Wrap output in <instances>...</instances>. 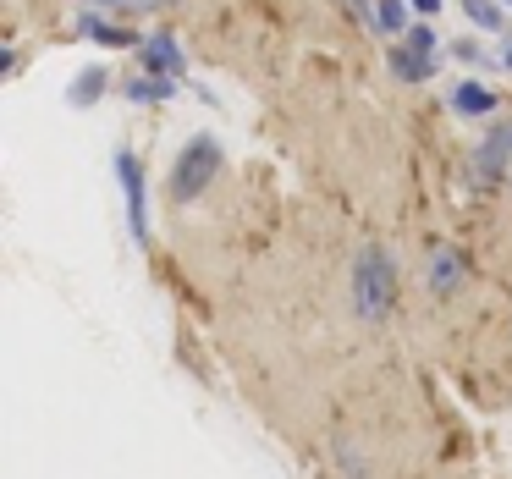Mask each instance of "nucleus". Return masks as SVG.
Segmentation results:
<instances>
[{
  "label": "nucleus",
  "instance_id": "f257e3e1",
  "mask_svg": "<svg viewBox=\"0 0 512 479\" xmlns=\"http://www.w3.org/2000/svg\"><path fill=\"white\" fill-rule=\"evenodd\" d=\"M391 303H397V259L386 254V248H358V259H353V309H358V320H386L391 314Z\"/></svg>",
  "mask_w": 512,
  "mask_h": 479
},
{
  "label": "nucleus",
  "instance_id": "f03ea898",
  "mask_svg": "<svg viewBox=\"0 0 512 479\" xmlns=\"http://www.w3.org/2000/svg\"><path fill=\"white\" fill-rule=\"evenodd\" d=\"M215 171H221V144H215L210 133L188 138V144L177 149V160H171V182H166L171 204H193L215 182Z\"/></svg>",
  "mask_w": 512,
  "mask_h": 479
},
{
  "label": "nucleus",
  "instance_id": "7ed1b4c3",
  "mask_svg": "<svg viewBox=\"0 0 512 479\" xmlns=\"http://www.w3.org/2000/svg\"><path fill=\"white\" fill-rule=\"evenodd\" d=\"M116 182H122V199H127V232L133 243L149 237V193H144V166H138L133 149H116Z\"/></svg>",
  "mask_w": 512,
  "mask_h": 479
},
{
  "label": "nucleus",
  "instance_id": "20e7f679",
  "mask_svg": "<svg viewBox=\"0 0 512 479\" xmlns=\"http://www.w3.org/2000/svg\"><path fill=\"white\" fill-rule=\"evenodd\" d=\"M138 61H144V72H155V78H182V72H188V61H182V50L171 34H149L144 45H138Z\"/></svg>",
  "mask_w": 512,
  "mask_h": 479
},
{
  "label": "nucleus",
  "instance_id": "39448f33",
  "mask_svg": "<svg viewBox=\"0 0 512 479\" xmlns=\"http://www.w3.org/2000/svg\"><path fill=\"white\" fill-rule=\"evenodd\" d=\"M496 89H485L479 78H463V83H452V111L457 116H468V122H485V116H496Z\"/></svg>",
  "mask_w": 512,
  "mask_h": 479
},
{
  "label": "nucleus",
  "instance_id": "423d86ee",
  "mask_svg": "<svg viewBox=\"0 0 512 479\" xmlns=\"http://www.w3.org/2000/svg\"><path fill=\"white\" fill-rule=\"evenodd\" d=\"M78 34H83V39H94V45H105V50H127V45H144V39H138L133 28L111 23V17H100V12H83Z\"/></svg>",
  "mask_w": 512,
  "mask_h": 479
},
{
  "label": "nucleus",
  "instance_id": "0eeeda50",
  "mask_svg": "<svg viewBox=\"0 0 512 479\" xmlns=\"http://www.w3.org/2000/svg\"><path fill=\"white\" fill-rule=\"evenodd\" d=\"M507 155H512V122H496L490 138L479 144V155H474L479 177H501V171H507Z\"/></svg>",
  "mask_w": 512,
  "mask_h": 479
},
{
  "label": "nucleus",
  "instance_id": "6e6552de",
  "mask_svg": "<svg viewBox=\"0 0 512 479\" xmlns=\"http://www.w3.org/2000/svg\"><path fill=\"white\" fill-rule=\"evenodd\" d=\"M122 94L133 105H166V100H177V78H155V72H144V78H127Z\"/></svg>",
  "mask_w": 512,
  "mask_h": 479
},
{
  "label": "nucleus",
  "instance_id": "1a4fd4ad",
  "mask_svg": "<svg viewBox=\"0 0 512 479\" xmlns=\"http://www.w3.org/2000/svg\"><path fill=\"white\" fill-rule=\"evenodd\" d=\"M391 72H397V83H430L435 78V56H419L413 45H397L391 50Z\"/></svg>",
  "mask_w": 512,
  "mask_h": 479
},
{
  "label": "nucleus",
  "instance_id": "9d476101",
  "mask_svg": "<svg viewBox=\"0 0 512 479\" xmlns=\"http://www.w3.org/2000/svg\"><path fill=\"white\" fill-rule=\"evenodd\" d=\"M424 276H430V292H441V298H446V292L463 281V259H457V248H435Z\"/></svg>",
  "mask_w": 512,
  "mask_h": 479
},
{
  "label": "nucleus",
  "instance_id": "9b49d317",
  "mask_svg": "<svg viewBox=\"0 0 512 479\" xmlns=\"http://www.w3.org/2000/svg\"><path fill=\"white\" fill-rule=\"evenodd\" d=\"M463 12H468V23L485 28V34H501V28H507V17H501L496 0H463Z\"/></svg>",
  "mask_w": 512,
  "mask_h": 479
},
{
  "label": "nucleus",
  "instance_id": "f8f14e48",
  "mask_svg": "<svg viewBox=\"0 0 512 479\" xmlns=\"http://www.w3.org/2000/svg\"><path fill=\"white\" fill-rule=\"evenodd\" d=\"M375 28H380V34H402V28H408V0H380V6H375Z\"/></svg>",
  "mask_w": 512,
  "mask_h": 479
},
{
  "label": "nucleus",
  "instance_id": "ddd939ff",
  "mask_svg": "<svg viewBox=\"0 0 512 479\" xmlns=\"http://www.w3.org/2000/svg\"><path fill=\"white\" fill-rule=\"evenodd\" d=\"M105 83H111V78H105L100 67H89V72H83L78 83H72V94H67V100H72V105H94V100H100V94H105Z\"/></svg>",
  "mask_w": 512,
  "mask_h": 479
},
{
  "label": "nucleus",
  "instance_id": "4468645a",
  "mask_svg": "<svg viewBox=\"0 0 512 479\" xmlns=\"http://www.w3.org/2000/svg\"><path fill=\"white\" fill-rule=\"evenodd\" d=\"M402 45H413V50H419V56H435V28H430V23L408 28V39H402Z\"/></svg>",
  "mask_w": 512,
  "mask_h": 479
},
{
  "label": "nucleus",
  "instance_id": "2eb2a0df",
  "mask_svg": "<svg viewBox=\"0 0 512 479\" xmlns=\"http://www.w3.org/2000/svg\"><path fill=\"white\" fill-rule=\"evenodd\" d=\"M452 56H457V61H468V67H479V61H485V50H479L474 39H463V45H452Z\"/></svg>",
  "mask_w": 512,
  "mask_h": 479
},
{
  "label": "nucleus",
  "instance_id": "dca6fc26",
  "mask_svg": "<svg viewBox=\"0 0 512 479\" xmlns=\"http://www.w3.org/2000/svg\"><path fill=\"white\" fill-rule=\"evenodd\" d=\"M408 6H413V12H424V17H435V12H441V0H408Z\"/></svg>",
  "mask_w": 512,
  "mask_h": 479
},
{
  "label": "nucleus",
  "instance_id": "f3484780",
  "mask_svg": "<svg viewBox=\"0 0 512 479\" xmlns=\"http://www.w3.org/2000/svg\"><path fill=\"white\" fill-rule=\"evenodd\" d=\"M501 67L512 72V39H501Z\"/></svg>",
  "mask_w": 512,
  "mask_h": 479
},
{
  "label": "nucleus",
  "instance_id": "a211bd4d",
  "mask_svg": "<svg viewBox=\"0 0 512 479\" xmlns=\"http://www.w3.org/2000/svg\"><path fill=\"white\" fill-rule=\"evenodd\" d=\"M89 6H116V12H127V6H133V0H89Z\"/></svg>",
  "mask_w": 512,
  "mask_h": 479
},
{
  "label": "nucleus",
  "instance_id": "6ab92c4d",
  "mask_svg": "<svg viewBox=\"0 0 512 479\" xmlns=\"http://www.w3.org/2000/svg\"><path fill=\"white\" fill-rule=\"evenodd\" d=\"M501 6H507V12H512V0H501Z\"/></svg>",
  "mask_w": 512,
  "mask_h": 479
}]
</instances>
